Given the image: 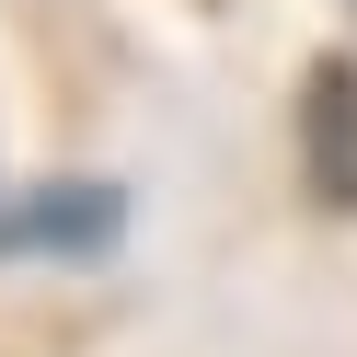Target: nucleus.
<instances>
[{"label":"nucleus","instance_id":"obj_1","mask_svg":"<svg viewBox=\"0 0 357 357\" xmlns=\"http://www.w3.org/2000/svg\"><path fill=\"white\" fill-rule=\"evenodd\" d=\"M127 242V196L116 185H35L0 208V254H47V265H104Z\"/></svg>","mask_w":357,"mask_h":357},{"label":"nucleus","instance_id":"obj_2","mask_svg":"<svg viewBox=\"0 0 357 357\" xmlns=\"http://www.w3.org/2000/svg\"><path fill=\"white\" fill-rule=\"evenodd\" d=\"M300 162L323 208H357V58H311L300 81Z\"/></svg>","mask_w":357,"mask_h":357}]
</instances>
